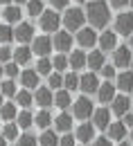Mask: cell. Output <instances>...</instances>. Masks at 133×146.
<instances>
[{"label":"cell","mask_w":133,"mask_h":146,"mask_svg":"<svg viewBox=\"0 0 133 146\" xmlns=\"http://www.w3.org/2000/svg\"><path fill=\"white\" fill-rule=\"evenodd\" d=\"M93 135H95V126H90V124H81L77 128V139L79 142H90Z\"/></svg>","instance_id":"7402d4cb"},{"label":"cell","mask_w":133,"mask_h":146,"mask_svg":"<svg viewBox=\"0 0 133 146\" xmlns=\"http://www.w3.org/2000/svg\"><path fill=\"white\" fill-rule=\"evenodd\" d=\"M29 58H32V50H29L27 45H20L18 50H14V61H16V63L25 65V63H29Z\"/></svg>","instance_id":"44dd1931"},{"label":"cell","mask_w":133,"mask_h":146,"mask_svg":"<svg viewBox=\"0 0 133 146\" xmlns=\"http://www.w3.org/2000/svg\"><path fill=\"white\" fill-rule=\"evenodd\" d=\"M2 74H5V65H0V76H2Z\"/></svg>","instance_id":"f5cc1de1"},{"label":"cell","mask_w":133,"mask_h":146,"mask_svg":"<svg viewBox=\"0 0 133 146\" xmlns=\"http://www.w3.org/2000/svg\"><path fill=\"white\" fill-rule=\"evenodd\" d=\"M16 2H18V5H23V2H29V0H16Z\"/></svg>","instance_id":"db71d44e"},{"label":"cell","mask_w":133,"mask_h":146,"mask_svg":"<svg viewBox=\"0 0 133 146\" xmlns=\"http://www.w3.org/2000/svg\"><path fill=\"white\" fill-rule=\"evenodd\" d=\"M54 128H57V130H63V133H68V130L72 128V117L65 115V112H61L57 119H54Z\"/></svg>","instance_id":"cb8c5ba5"},{"label":"cell","mask_w":133,"mask_h":146,"mask_svg":"<svg viewBox=\"0 0 133 146\" xmlns=\"http://www.w3.org/2000/svg\"><path fill=\"white\" fill-rule=\"evenodd\" d=\"M11 56H14V52H11L9 47H0V63H7Z\"/></svg>","instance_id":"b9f144b4"},{"label":"cell","mask_w":133,"mask_h":146,"mask_svg":"<svg viewBox=\"0 0 133 146\" xmlns=\"http://www.w3.org/2000/svg\"><path fill=\"white\" fill-rule=\"evenodd\" d=\"M77 40H79V45H81V47H93L99 38H97V34L90 29V27H81V29H79V34H77Z\"/></svg>","instance_id":"ba28073f"},{"label":"cell","mask_w":133,"mask_h":146,"mask_svg":"<svg viewBox=\"0 0 133 146\" xmlns=\"http://www.w3.org/2000/svg\"><path fill=\"white\" fill-rule=\"evenodd\" d=\"M18 128H20L18 124H7L2 137H7V139H18Z\"/></svg>","instance_id":"e575fe53"},{"label":"cell","mask_w":133,"mask_h":146,"mask_svg":"<svg viewBox=\"0 0 133 146\" xmlns=\"http://www.w3.org/2000/svg\"><path fill=\"white\" fill-rule=\"evenodd\" d=\"M75 117H79V119H88L95 110H93V104H90V99L88 97H79L75 104Z\"/></svg>","instance_id":"3957f363"},{"label":"cell","mask_w":133,"mask_h":146,"mask_svg":"<svg viewBox=\"0 0 133 146\" xmlns=\"http://www.w3.org/2000/svg\"><path fill=\"white\" fill-rule=\"evenodd\" d=\"M5 74L7 76H16L18 74V63H7L5 65Z\"/></svg>","instance_id":"60d3db41"},{"label":"cell","mask_w":133,"mask_h":146,"mask_svg":"<svg viewBox=\"0 0 133 146\" xmlns=\"http://www.w3.org/2000/svg\"><path fill=\"white\" fill-rule=\"evenodd\" d=\"M84 20H86V14L81 11V9H68L65 11V16H63V25H65V29H70V32H75V29H81V25H84Z\"/></svg>","instance_id":"7a4b0ae2"},{"label":"cell","mask_w":133,"mask_h":146,"mask_svg":"<svg viewBox=\"0 0 133 146\" xmlns=\"http://www.w3.org/2000/svg\"><path fill=\"white\" fill-rule=\"evenodd\" d=\"M0 146H7V137H0Z\"/></svg>","instance_id":"681fc988"},{"label":"cell","mask_w":133,"mask_h":146,"mask_svg":"<svg viewBox=\"0 0 133 146\" xmlns=\"http://www.w3.org/2000/svg\"><path fill=\"white\" fill-rule=\"evenodd\" d=\"M79 88L86 92V94H93V92H97V90H99V81H97V76H95L93 72H86V74H81Z\"/></svg>","instance_id":"8992f818"},{"label":"cell","mask_w":133,"mask_h":146,"mask_svg":"<svg viewBox=\"0 0 133 146\" xmlns=\"http://www.w3.org/2000/svg\"><path fill=\"white\" fill-rule=\"evenodd\" d=\"M129 47H131V50H133V36L129 38Z\"/></svg>","instance_id":"816d5d0a"},{"label":"cell","mask_w":133,"mask_h":146,"mask_svg":"<svg viewBox=\"0 0 133 146\" xmlns=\"http://www.w3.org/2000/svg\"><path fill=\"white\" fill-rule=\"evenodd\" d=\"M16 101H18V104L23 106V108H27V106L32 104V94H29L27 90H20L18 94H16Z\"/></svg>","instance_id":"d590c367"},{"label":"cell","mask_w":133,"mask_h":146,"mask_svg":"<svg viewBox=\"0 0 133 146\" xmlns=\"http://www.w3.org/2000/svg\"><path fill=\"white\" fill-rule=\"evenodd\" d=\"M14 34H16V38H18L20 43H27V40L34 38V27L29 23H18V27H16Z\"/></svg>","instance_id":"8fae6325"},{"label":"cell","mask_w":133,"mask_h":146,"mask_svg":"<svg viewBox=\"0 0 133 146\" xmlns=\"http://www.w3.org/2000/svg\"><path fill=\"white\" fill-rule=\"evenodd\" d=\"M93 146H111V137H99V139H95Z\"/></svg>","instance_id":"bcb514c9"},{"label":"cell","mask_w":133,"mask_h":146,"mask_svg":"<svg viewBox=\"0 0 133 146\" xmlns=\"http://www.w3.org/2000/svg\"><path fill=\"white\" fill-rule=\"evenodd\" d=\"M52 65H54V70H65V68L70 65V61H68V58H65L63 54H59V56H54Z\"/></svg>","instance_id":"8d00e7d4"},{"label":"cell","mask_w":133,"mask_h":146,"mask_svg":"<svg viewBox=\"0 0 133 146\" xmlns=\"http://www.w3.org/2000/svg\"><path fill=\"white\" fill-rule=\"evenodd\" d=\"M52 68H54V65H52V61H50V58H45V56H41V61L36 63V72L38 74H50Z\"/></svg>","instance_id":"d6a6232c"},{"label":"cell","mask_w":133,"mask_h":146,"mask_svg":"<svg viewBox=\"0 0 133 146\" xmlns=\"http://www.w3.org/2000/svg\"><path fill=\"white\" fill-rule=\"evenodd\" d=\"M0 117H2L5 121H11V119L18 117V110H16L14 104H2V106H0Z\"/></svg>","instance_id":"484cf974"},{"label":"cell","mask_w":133,"mask_h":146,"mask_svg":"<svg viewBox=\"0 0 133 146\" xmlns=\"http://www.w3.org/2000/svg\"><path fill=\"white\" fill-rule=\"evenodd\" d=\"M79 2H84V0H79Z\"/></svg>","instance_id":"94428289"},{"label":"cell","mask_w":133,"mask_h":146,"mask_svg":"<svg viewBox=\"0 0 133 146\" xmlns=\"http://www.w3.org/2000/svg\"><path fill=\"white\" fill-rule=\"evenodd\" d=\"M133 61L131 56V47H126V45H122V47H117L115 50V65L117 68H129Z\"/></svg>","instance_id":"9c48e42d"},{"label":"cell","mask_w":133,"mask_h":146,"mask_svg":"<svg viewBox=\"0 0 133 146\" xmlns=\"http://www.w3.org/2000/svg\"><path fill=\"white\" fill-rule=\"evenodd\" d=\"M115 32H120L124 36L133 34V14H120L115 20Z\"/></svg>","instance_id":"5b68a950"},{"label":"cell","mask_w":133,"mask_h":146,"mask_svg":"<svg viewBox=\"0 0 133 146\" xmlns=\"http://www.w3.org/2000/svg\"><path fill=\"white\" fill-rule=\"evenodd\" d=\"M115 45H117V38H115V32H104L102 36H99V47L106 52V50H115Z\"/></svg>","instance_id":"d6986e66"},{"label":"cell","mask_w":133,"mask_h":146,"mask_svg":"<svg viewBox=\"0 0 133 146\" xmlns=\"http://www.w3.org/2000/svg\"><path fill=\"white\" fill-rule=\"evenodd\" d=\"M79 81H81V76H77L75 72H70V74L63 76V86H65V90H77V88H79Z\"/></svg>","instance_id":"f1b7e54d"},{"label":"cell","mask_w":133,"mask_h":146,"mask_svg":"<svg viewBox=\"0 0 133 146\" xmlns=\"http://www.w3.org/2000/svg\"><path fill=\"white\" fill-rule=\"evenodd\" d=\"M47 83H50L52 88H61V86H63V76L54 72V74H50V79H47Z\"/></svg>","instance_id":"ab89813d"},{"label":"cell","mask_w":133,"mask_h":146,"mask_svg":"<svg viewBox=\"0 0 133 146\" xmlns=\"http://www.w3.org/2000/svg\"><path fill=\"white\" fill-rule=\"evenodd\" d=\"M34 124H36V126H41V128H47L50 124H52V117H50V112H47V110H41L36 117H34Z\"/></svg>","instance_id":"f546056e"},{"label":"cell","mask_w":133,"mask_h":146,"mask_svg":"<svg viewBox=\"0 0 133 146\" xmlns=\"http://www.w3.org/2000/svg\"><path fill=\"white\" fill-rule=\"evenodd\" d=\"M131 139H133V133H131Z\"/></svg>","instance_id":"91938a15"},{"label":"cell","mask_w":133,"mask_h":146,"mask_svg":"<svg viewBox=\"0 0 133 146\" xmlns=\"http://www.w3.org/2000/svg\"><path fill=\"white\" fill-rule=\"evenodd\" d=\"M34 101H36L38 106H43V108H47L52 101H54V97H52V92L50 88H38L36 94H34Z\"/></svg>","instance_id":"5bb4252c"},{"label":"cell","mask_w":133,"mask_h":146,"mask_svg":"<svg viewBox=\"0 0 133 146\" xmlns=\"http://www.w3.org/2000/svg\"><path fill=\"white\" fill-rule=\"evenodd\" d=\"M38 144L41 146H61V139H59L52 130H45V133L38 137Z\"/></svg>","instance_id":"d4e9b609"},{"label":"cell","mask_w":133,"mask_h":146,"mask_svg":"<svg viewBox=\"0 0 133 146\" xmlns=\"http://www.w3.org/2000/svg\"><path fill=\"white\" fill-rule=\"evenodd\" d=\"M108 137L111 139H124L126 137V124L124 121H113L108 126Z\"/></svg>","instance_id":"2e32d148"},{"label":"cell","mask_w":133,"mask_h":146,"mask_svg":"<svg viewBox=\"0 0 133 146\" xmlns=\"http://www.w3.org/2000/svg\"><path fill=\"white\" fill-rule=\"evenodd\" d=\"M20 81H23L25 88H36L38 86V72L36 70H25L23 76H20Z\"/></svg>","instance_id":"603a6c76"},{"label":"cell","mask_w":133,"mask_h":146,"mask_svg":"<svg viewBox=\"0 0 133 146\" xmlns=\"http://www.w3.org/2000/svg\"><path fill=\"white\" fill-rule=\"evenodd\" d=\"M2 16H5V20H7V23H18L23 14H20L18 7H11V5H7V7H5V11H2Z\"/></svg>","instance_id":"4316f807"},{"label":"cell","mask_w":133,"mask_h":146,"mask_svg":"<svg viewBox=\"0 0 133 146\" xmlns=\"http://www.w3.org/2000/svg\"><path fill=\"white\" fill-rule=\"evenodd\" d=\"M120 146H131V144H126V142H122V144H120Z\"/></svg>","instance_id":"11a10c76"},{"label":"cell","mask_w":133,"mask_h":146,"mask_svg":"<svg viewBox=\"0 0 133 146\" xmlns=\"http://www.w3.org/2000/svg\"><path fill=\"white\" fill-rule=\"evenodd\" d=\"M52 43H54V47H57V50L65 52V50H70V45H72V36H70L68 32H57Z\"/></svg>","instance_id":"7c38bea8"},{"label":"cell","mask_w":133,"mask_h":146,"mask_svg":"<svg viewBox=\"0 0 133 146\" xmlns=\"http://www.w3.org/2000/svg\"><path fill=\"white\" fill-rule=\"evenodd\" d=\"M102 74H104V76L111 81V79L115 76V68H113V65H104V68H102Z\"/></svg>","instance_id":"7bdbcfd3"},{"label":"cell","mask_w":133,"mask_h":146,"mask_svg":"<svg viewBox=\"0 0 133 146\" xmlns=\"http://www.w3.org/2000/svg\"><path fill=\"white\" fill-rule=\"evenodd\" d=\"M54 104H57L59 108H68L70 104H72V99H70V92L68 90H61L54 94Z\"/></svg>","instance_id":"83f0119b"},{"label":"cell","mask_w":133,"mask_h":146,"mask_svg":"<svg viewBox=\"0 0 133 146\" xmlns=\"http://www.w3.org/2000/svg\"><path fill=\"white\" fill-rule=\"evenodd\" d=\"M88 68L90 70H102L104 68V52L102 50H93L88 54Z\"/></svg>","instance_id":"ac0fdd59"},{"label":"cell","mask_w":133,"mask_h":146,"mask_svg":"<svg viewBox=\"0 0 133 146\" xmlns=\"http://www.w3.org/2000/svg\"><path fill=\"white\" fill-rule=\"evenodd\" d=\"M68 61H70V68H72V70H79V68L88 65V56L84 54L81 50H75V52L70 54V58H68Z\"/></svg>","instance_id":"e0dca14e"},{"label":"cell","mask_w":133,"mask_h":146,"mask_svg":"<svg viewBox=\"0 0 133 146\" xmlns=\"http://www.w3.org/2000/svg\"><path fill=\"white\" fill-rule=\"evenodd\" d=\"M131 68H133V61H131Z\"/></svg>","instance_id":"680465c9"},{"label":"cell","mask_w":133,"mask_h":146,"mask_svg":"<svg viewBox=\"0 0 133 146\" xmlns=\"http://www.w3.org/2000/svg\"><path fill=\"white\" fill-rule=\"evenodd\" d=\"M126 2H129V0H111V5H113V7H124Z\"/></svg>","instance_id":"7dc6e473"},{"label":"cell","mask_w":133,"mask_h":146,"mask_svg":"<svg viewBox=\"0 0 133 146\" xmlns=\"http://www.w3.org/2000/svg\"><path fill=\"white\" fill-rule=\"evenodd\" d=\"M11 38H16L14 29H11L9 25H0V43H9Z\"/></svg>","instance_id":"836d02e7"},{"label":"cell","mask_w":133,"mask_h":146,"mask_svg":"<svg viewBox=\"0 0 133 146\" xmlns=\"http://www.w3.org/2000/svg\"><path fill=\"white\" fill-rule=\"evenodd\" d=\"M16 142H18V146H36L38 144V139L34 135H23V137H18Z\"/></svg>","instance_id":"74e56055"},{"label":"cell","mask_w":133,"mask_h":146,"mask_svg":"<svg viewBox=\"0 0 133 146\" xmlns=\"http://www.w3.org/2000/svg\"><path fill=\"white\" fill-rule=\"evenodd\" d=\"M129 2H131V7H133V0H129Z\"/></svg>","instance_id":"6f0895ef"},{"label":"cell","mask_w":133,"mask_h":146,"mask_svg":"<svg viewBox=\"0 0 133 146\" xmlns=\"http://www.w3.org/2000/svg\"><path fill=\"white\" fill-rule=\"evenodd\" d=\"M86 18L90 20L93 27H104L108 23V5L104 0H93L86 7Z\"/></svg>","instance_id":"6da1fadb"},{"label":"cell","mask_w":133,"mask_h":146,"mask_svg":"<svg viewBox=\"0 0 133 146\" xmlns=\"http://www.w3.org/2000/svg\"><path fill=\"white\" fill-rule=\"evenodd\" d=\"M115 88H117V86H113V83L106 79V83H102V86H99V90H97L99 101H102V104H113V99L117 97V94H115Z\"/></svg>","instance_id":"52a82bcc"},{"label":"cell","mask_w":133,"mask_h":146,"mask_svg":"<svg viewBox=\"0 0 133 146\" xmlns=\"http://www.w3.org/2000/svg\"><path fill=\"white\" fill-rule=\"evenodd\" d=\"M0 92H2V94H7V97L16 94V88H14V81H2V83H0Z\"/></svg>","instance_id":"f35d334b"},{"label":"cell","mask_w":133,"mask_h":146,"mask_svg":"<svg viewBox=\"0 0 133 146\" xmlns=\"http://www.w3.org/2000/svg\"><path fill=\"white\" fill-rule=\"evenodd\" d=\"M27 14L29 16H41L43 14V2L41 0H29L27 2Z\"/></svg>","instance_id":"1f68e13d"},{"label":"cell","mask_w":133,"mask_h":146,"mask_svg":"<svg viewBox=\"0 0 133 146\" xmlns=\"http://www.w3.org/2000/svg\"><path fill=\"white\" fill-rule=\"evenodd\" d=\"M52 2V9H65L70 0H50Z\"/></svg>","instance_id":"ee69618b"},{"label":"cell","mask_w":133,"mask_h":146,"mask_svg":"<svg viewBox=\"0 0 133 146\" xmlns=\"http://www.w3.org/2000/svg\"><path fill=\"white\" fill-rule=\"evenodd\" d=\"M59 23H61V18H59V14H54V9L41 14V27H43L45 32H57Z\"/></svg>","instance_id":"277c9868"},{"label":"cell","mask_w":133,"mask_h":146,"mask_svg":"<svg viewBox=\"0 0 133 146\" xmlns=\"http://www.w3.org/2000/svg\"><path fill=\"white\" fill-rule=\"evenodd\" d=\"M117 88L129 94V92L133 90V72H122L120 74V76H117Z\"/></svg>","instance_id":"ffe728a7"},{"label":"cell","mask_w":133,"mask_h":146,"mask_svg":"<svg viewBox=\"0 0 133 146\" xmlns=\"http://www.w3.org/2000/svg\"><path fill=\"white\" fill-rule=\"evenodd\" d=\"M75 139L77 137H72V135H63L61 137V146H75Z\"/></svg>","instance_id":"f6af8a7d"},{"label":"cell","mask_w":133,"mask_h":146,"mask_svg":"<svg viewBox=\"0 0 133 146\" xmlns=\"http://www.w3.org/2000/svg\"><path fill=\"white\" fill-rule=\"evenodd\" d=\"M16 124H18L20 128H29L32 124H34V117H32V115H29L27 110H23L18 117H16Z\"/></svg>","instance_id":"4dcf8cb0"},{"label":"cell","mask_w":133,"mask_h":146,"mask_svg":"<svg viewBox=\"0 0 133 146\" xmlns=\"http://www.w3.org/2000/svg\"><path fill=\"white\" fill-rule=\"evenodd\" d=\"M0 106H2V92H0Z\"/></svg>","instance_id":"9f6ffc18"},{"label":"cell","mask_w":133,"mask_h":146,"mask_svg":"<svg viewBox=\"0 0 133 146\" xmlns=\"http://www.w3.org/2000/svg\"><path fill=\"white\" fill-rule=\"evenodd\" d=\"M93 121H95L97 128H108V121H111V112L106 108H99L93 112Z\"/></svg>","instance_id":"9a60e30c"},{"label":"cell","mask_w":133,"mask_h":146,"mask_svg":"<svg viewBox=\"0 0 133 146\" xmlns=\"http://www.w3.org/2000/svg\"><path fill=\"white\" fill-rule=\"evenodd\" d=\"M52 45H54V43L47 36H38V38H34V47H32V50H34L38 56H47L50 50H52Z\"/></svg>","instance_id":"30bf717a"},{"label":"cell","mask_w":133,"mask_h":146,"mask_svg":"<svg viewBox=\"0 0 133 146\" xmlns=\"http://www.w3.org/2000/svg\"><path fill=\"white\" fill-rule=\"evenodd\" d=\"M129 106H131V101H129V97L126 94H120V97H115L113 99V112L115 115H126L129 112Z\"/></svg>","instance_id":"4fadbf2b"},{"label":"cell","mask_w":133,"mask_h":146,"mask_svg":"<svg viewBox=\"0 0 133 146\" xmlns=\"http://www.w3.org/2000/svg\"><path fill=\"white\" fill-rule=\"evenodd\" d=\"M124 124H126V126H133V115H129V112L124 115Z\"/></svg>","instance_id":"c3c4849f"},{"label":"cell","mask_w":133,"mask_h":146,"mask_svg":"<svg viewBox=\"0 0 133 146\" xmlns=\"http://www.w3.org/2000/svg\"><path fill=\"white\" fill-rule=\"evenodd\" d=\"M9 2H11V0H0V5H5V7H7Z\"/></svg>","instance_id":"f907efd6"}]
</instances>
